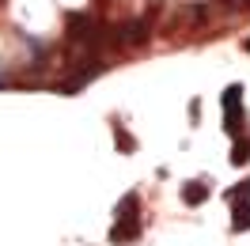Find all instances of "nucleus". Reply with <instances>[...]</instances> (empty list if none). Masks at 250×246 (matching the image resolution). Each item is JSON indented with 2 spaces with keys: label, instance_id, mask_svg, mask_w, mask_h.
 Returning a JSON list of instances; mask_svg holds the SVG:
<instances>
[{
  "label": "nucleus",
  "instance_id": "obj_6",
  "mask_svg": "<svg viewBox=\"0 0 250 246\" xmlns=\"http://www.w3.org/2000/svg\"><path fill=\"white\" fill-rule=\"evenodd\" d=\"M231 163H250V140H235V152H231Z\"/></svg>",
  "mask_w": 250,
  "mask_h": 246
},
{
  "label": "nucleus",
  "instance_id": "obj_4",
  "mask_svg": "<svg viewBox=\"0 0 250 246\" xmlns=\"http://www.w3.org/2000/svg\"><path fill=\"white\" fill-rule=\"evenodd\" d=\"M182 201H186V205H205V201H208V185L205 182H186L182 185Z\"/></svg>",
  "mask_w": 250,
  "mask_h": 246
},
{
  "label": "nucleus",
  "instance_id": "obj_8",
  "mask_svg": "<svg viewBox=\"0 0 250 246\" xmlns=\"http://www.w3.org/2000/svg\"><path fill=\"white\" fill-rule=\"evenodd\" d=\"M114 133H118V148H122V152H129V148H137V144H133V140H129V137L122 133V125H114Z\"/></svg>",
  "mask_w": 250,
  "mask_h": 246
},
{
  "label": "nucleus",
  "instance_id": "obj_9",
  "mask_svg": "<svg viewBox=\"0 0 250 246\" xmlns=\"http://www.w3.org/2000/svg\"><path fill=\"white\" fill-rule=\"evenodd\" d=\"M220 4H228V8H250V0H220Z\"/></svg>",
  "mask_w": 250,
  "mask_h": 246
},
{
  "label": "nucleus",
  "instance_id": "obj_3",
  "mask_svg": "<svg viewBox=\"0 0 250 246\" xmlns=\"http://www.w3.org/2000/svg\"><path fill=\"white\" fill-rule=\"evenodd\" d=\"M137 212H141V197L137 193H125L118 201V208H114V220H137Z\"/></svg>",
  "mask_w": 250,
  "mask_h": 246
},
{
  "label": "nucleus",
  "instance_id": "obj_5",
  "mask_svg": "<svg viewBox=\"0 0 250 246\" xmlns=\"http://www.w3.org/2000/svg\"><path fill=\"white\" fill-rule=\"evenodd\" d=\"M231 227H235V231H250V201H239V205H235Z\"/></svg>",
  "mask_w": 250,
  "mask_h": 246
},
{
  "label": "nucleus",
  "instance_id": "obj_1",
  "mask_svg": "<svg viewBox=\"0 0 250 246\" xmlns=\"http://www.w3.org/2000/svg\"><path fill=\"white\" fill-rule=\"evenodd\" d=\"M220 106H224V129H228L231 137H239V133H243V87L231 83L228 91L220 95Z\"/></svg>",
  "mask_w": 250,
  "mask_h": 246
},
{
  "label": "nucleus",
  "instance_id": "obj_2",
  "mask_svg": "<svg viewBox=\"0 0 250 246\" xmlns=\"http://www.w3.org/2000/svg\"><path fill=\"white\" fill-rule=\"evenodd\" d=\"M137 235H141V224H137V220H118L114 231H110V243H133Z\"/></svg>",
  "mask_w": 250,
  "mask_h": 246
},
{
  "label": "nucleus",
  "instance_id": "obj_7",
  "mask_svg": "<svg viewBox=\"0 0 250 246\" xmlns=\"http://www.w3.org/2000/svg\"><path fill=\"white\" fill-rule=\"evenodd\" d=\"M247 197H250V178H243L235 189H228V201H231V205H239V201H247Z\"/></svg>",
  "mask_w": 250,
  "mask_h": 246
}]
</instances>
